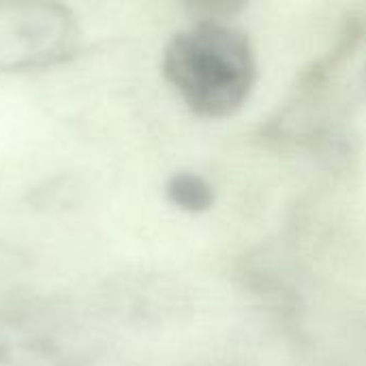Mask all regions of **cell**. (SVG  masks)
Segmentation results:
<instances>
[{
	"label": "cell",
	"mask_w": 366,
	"mask_h": 366,
	"mask_svg": "<svg viewBox=\"0 0 366 366\" xmlns=\"http://www.w3.org/2000/svg\"><path fill=\"white\" fill-rule=\"evenodd\" d=\"M365 81H366V69H365Z\"/></svg>",
	"instance_id": "obj_7"
},
{
	"label": "cell",
	"mask_w": 366,
	"mask_h": 366,
	"mask_svg": "<svg viewBox=\"0 0 366 366\" xmlns=\"http://www.w3.org/2000/svg\"><path fill=\"white\" fill-rule=\"evenodd\" d=\"M77 182L71 176H56L47 178L45 182L36 184L30 195L28 204L36 210H58L66 208L77 202Z\"/></svg>",
	"instance_id": "obj_5"
},
{
	"label": "cell",
	"mask_w": 366,
	"mask_h": 366,
	"mask_svg": "<svg viewBox=\"0 0 366 366\" xmlns=\"http://www.w3.org/2000/svg\"><path fill=\"white\" fill-rule=\"evenodd\" d=\"M165 197L167 202L189 214L208 212L214 206V187L197 172H176L165 182Z\"/></svg>",
	"instance_id": "obj_4"
},
{
	"label": "cell",
	"mask_w": 366,
	"mask_h": 366,
	"mask_svg": "<svg viewBox=\"0 0 366 366\" xmlns=\"http://www.w3.org/2000/svg\"><path fill=\"white\" fill-rule=\"evenodd\" d=\"M81 47L77 15L51 0H0V75L71 60Z\"/></svg>",
	"instance_id": "obj_2"
},
{
	"label": "cell",
	"mask_w": 366,
	"mask_h": 366,
	"mask_svg": "<svg viewBox=\"0 0 366 366\" xmlns=\"http://www.w3.org/2000/svg\"><path fill=\"white\" fill-rule=\"evenodd\" d=\"M32 270L30 253L13 242L0 240V292L17 285Z\"/></svg>",
	"instance_id": "obj_6"
},
{
	"label": "cell",
	"mask_w": 366,
	"mask_h": 366,
	"mask_svg": "<svg viewBox=\"0 0 366 366\" xmlns=\"http://www.w3.org/2000/svg\"><path fill=\"white\" fill-rule=\"evenodd\" d=\"M161 71L195 116L219 120L234 116L249 101L257 79V58L244 30L204 15L169 36Z\"/></svg>",
	"instance_id": "obj_1"
},
{
	"label": "cell",
	"mask_w": 366,
	"mask_h": 366,
	"mask_svg": "<svg viewBox=\"0 0 366 366\" xmlns=\"http://www.w3.org/2000/svg\"><path fill=\"white\" fill-rule=\"evenodd\" d=\"M99 347L88 320L71 309L0 313V366H81Z\"/></svg>",
	"instance_id": "obj_3"
}]
</instances>
